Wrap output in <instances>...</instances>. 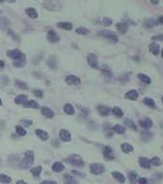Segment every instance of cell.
I'll return each mask as SVG.
<instances>
[{
	"instance_id": "obj_1",
	"label": "cell",
	"mask_w": 163,
	"mask_h": 184,
	"mask_svg": "<svg viewBox=\"0 0 163 184\" xmlns=\"http://www.w3.org/2000/svg\"><path fill=\"white\" fill-rule=\"evenodd\" d=\"M42 7L45 10L51 11V12H57L61 9V4L59 0H44L42 3Z\"/></svg>"
},
{
	"instance_id": "obj_2",
	"label": "cell",
	"mask_w": 163,
	"mask_h": 184,
	"mask_svg": "<svg viewBox=\"0 0 163 184\" xmlns=\"http://www.w3.org/2000/svg\"><path fill=\"white\" fill-rule=\"evenodd\" d=\"M66 161L69 164L76 166V167H83L85 164L83 158L80 156H78V154H70V156L66 158Z\"/></svg>"
},
{
	"instance_id": "obj_3",
	"label": "cell",
	"mask_w": 163,
	"mask_h": 184,
	"mask_svg": "<svg viewBox=\"0 0 163 184\" xmlns=\"http://www.w3.org/2000/svg\"><path fill=\"white\" fill-rule=\"evenodd\" d=\"M98 35L99 36H102L105 38H107L110 39V40L113 41V42H117L118 41V38L115 33H113L112 31H110V30H101L98 32Z\"/></svg>"
},
{
	"instance_id": "obj_4",
	"label": "cell",
	"mask_w": 163,
	"mask_h": 184,
	"mask_svg": "<svg viewBox=\"0 0 163 184\" xmlns=\"http://www.w3.org/2000/svg\"><path fill=\"white\" fill-rule=\"evenodd\" d=\"M89 171H90V173H91L92 175H102L103 173L105 172V167H104L103 164L92 163V164H90Z\"/></svg>"
},
{
	"instance_id": "obj_5",
	"label": "cell",
	"mask_w": 163,
	"mask_h": 184,
	"mask_svg": "<svg viewBox=\"0 0 163 184\" xmlns=\"http://www.w3.org/2000/svg\"><path fill=\"white\" fill-rule=\"evenodd\" d=\"M65 82L70 85H81V80H80V78L76 77L74 75H69L65 78Z\"/></svg>"
},
{
	"instance_id": "obj_6",
	"label": "cell",
	"mask_w": 163,
	"mask_h": 184,
	"mask_svg": "<svg viewBox=\"0 0 163 184\" xmlns=\"http://www.w3.org/2000/svg\"><path fill=\"white\" fill-rule=\"evenodd\" d=\"M88 63L92 68H95V69H97V68H98V59H97V56L95 55V54H92V53L88 54Z\"/></svg>"
},
{
	"instance_id": "obj_7",
	"label": "cell",
	"mask_w": 163,
	"mask_h": 184,
	"mask_svg": "<svg viewBox=\"0 0 163 184\" xmlns=\"http://www.w3.org/2000/svg\"><path fill=\"white\" fill-rule=\"evenodd\" d=\"M22 55H23L22 52H21L20 50H19V49L10 50V51L7 52V56H8L9 58H11V59H13L14 60L19 59V58L22 56Z\"/></svg>"
},
{
	"instance_id": "obj_8",
	"label": "cell",
	"mask_w": 163,
	"mask_h": 184,
	"mask_svg": "<svg viewBox=\"0 0 163 184\" xmlns=\"http://www.w3.org/2000/svg\"><path fill=\"white\" fill-rule=\"evenodd\" d=\"M47 39H48L51 43H56L60 40V36L58 35L55 31L49 30L48 34H47Z\"/></svg>"
},
{
	"instance_id": "obj_9",
	"label": "cell",
	"mask_w": 163,
	"mask_h": 184,
	"mask_svg": "<svg viewBox=\"0 0 163 184\" xmlns=\"http://www.w3.org/2000/svg\"><path fill=\"white\" fill-rule=\"evenodd\" d=\"M60 138L64 142H69L71 140V134L70 132L66 131V129H61L60 133H59Z\"/></svg>"
},
{
	"instance_id": "obj_10",
	"label": "cell",
	"mask_w": 163,
	"mask_h": 184,
	"mask_svg": "<svg viewBox=\"0 0 163 184\" xmlns=\"http://www.w3.org/2000/svg\"><path fill=\"white\" fill-rule=\"evenodd\" d=\"M103 153H104V156L107 158L108 160H113L114 159V154H113V151H112V149L110 147L108 146H106L104 148V151H103Z\"/></svg>"
},
{
	"instance_id": "obj_11",
	"label": "cell",
	"mask_w": 163,
	"mask_h": 184,
	"mask_svg": "<svg viewBox=\"0 0 163 184\" xmlns=\"http://www.w3.org/2000/svg\"><path fill=\"white\" fill-rule=\"evenodd\" d=\"M138 92L136 91V90L132 89V90H130L125 94V98L128 99V100H130V101H135L138 99Z\"/></svg>"
},
{
	"instance_id": "obj_12",
	"label": "cell",
	"mask_w": 163,
	"mask_h": 184,
	"mask_svg": "<svg viewBox=\"0 0 163 184\" xmlns=\"http://www.w3.org/2000/svg\"><path fill=\"white\" fill-rule=\"evenodd\" d=\"M47 65L49 66L50 69L52 70H57L58 69V60L56 57H51L49 58V60H47Z\"/></svg>"
},
{
	"instance_id": "obj_13",
	"label": "cell",
	"mask_w": 163,
	"mask_h": 184,
	"mask_svg": "<svg viewBox=\"0 0 163 184\" xmlns=\"http://www.w3.org/2000/svg\"><path fill=\"white\" fill-rule=\"evenodd\" d=\"M13 64H14V66H16V67H23L25 64H26V57L24 56V54L19 58V59L14 60Z\"/></svg>"
},
{
	"instance_id": "obj_14",
	"label": "cell",
	"mask_w": 163,
	"mask_h": 184,
	"mask_svg": "<svg viewBox=\"0 0 163 184\" xmlns=\"http://www.w3.org/2000/svg\"><path fill=\"white\" fill-rule=\"evenodd\" d=\"M36 134H37L42 141H46V140L49 139V134L46 131H43V129H36Z\"/></svg>"
},
{
	"instance_id": "obj_15",
	"label": "cell",
	"mask_w": 163,
	"mask_h": 184,
	"mask_svg": "<svg viewBox=\"0 0 163 184\" xmlns=\"http://www.w3.org/2000/svg\"><path fill=\"white\" fill-rule=\"evenodd\" d=\"M139 124L143 129H148L152 128V126H153V121L149 118H145V119H143V120H141L139 122Z\"/></svg>"
},
{
	"instance_id": "obj_16",
	"label": "cell",
	"mask_w": 163,
	"mask_h": 184,
	"mask_svg": "<svg viewBox=\"0 0 163 184\" xmlns=\"http://www.w3.org/2000/svg\"><path fill=\"white\" fill-rule=\"evenodd\" d=\"M97 110L99 114L101 116H107L108 114H110V109H108L107 107H105V106H98L97 107Z\"/></svg>"
},
{
	"instance_id": "obj_17",
	"label": "cell",
	"mask_w": 163,
	"mask_h": 184,
	"mask_svg": "<svg viewBox=\"0 0 163 184\" xmlns=\"http://www.w3.org/2000/svg\"><path fill=\"white\" fill-rule=\"evenodd\" d=\"M25 161L28 164H32L35 161V156L32 151H25Z\"/></svg>"
},
{
	"instance_id": "obj_18",
	"label": "cell",
	"mask_w": 163,
	"mask_h": 184,
	"mask_svg": "<svg viewBox=\"0 0 163 184\" xmlns=\"http://www.w3.org/2000/svg\"><path fill=\"white\" fill-rule=\"evenodd\" d=\"M139 165L144 169H149L151 166L150 159H148V158L143 157V156L139 157Z\"/></svg>"
},
{
	"instance_id": "obj_19",
	"label": "cell",
	"mask_w": 163,
	"mask_h": 184,
	"mask_svg": "<svg viewBox=\"0 0 163 184\" xmlns=\"http://www.w3.org/2000/svg\"><path fill=\"white\" fill-rule=\"evenodd\" d=\"M111 175L115 179L117 180V181H119L120 183H124L126 181V178L124 176V175L121 174L120 172H112Z\"/></svg>"
},
{
	"instance_id": "obj_20",
	"label": "cell",
	"mask_w": 163,
	"mask_h": 184,
	"mask_svg": "<svg viewBox=\"0 0 163 184\" xmlns=\"http://www.w3.org/2000/svg\"><path fill=\"white\" fill-rule=\"evenodd\" d=\"M128 28H129V25L126 22H119L116 25V29L119 31V33H121V34H125L126 32L128 31Z\"/></svg>"
},
{
	"instance_id": "obj_21",
	"label": "cell",
	"mask_w": 163,
	"mask_h": 184,
	"mask_svg": "<svg viewBox=\"0 0 163 184\" xmlns=\"http://www.w3.org/2000/svg\"><path fill=\"white\" fill-rule=\"evenodd\" d=\"M41 112H42L43 115H44V117L49 118V119L53 118L54 115H55V113L53 112V110H51V109H49V107H42V109H41Z\"/></svg>"
},
{
	"instance_id": "obj_22",
	"label": "cell",
	"mask_w": 163,
	"mask_h": 184,
	"mask_svg": "<svg viewBox=\"0 0 163 184\" xmlns=\"http://www.w3.org/2000/svg\"><path fill=\"white\" fill-rule=\"evenodd\" d=\"M52 170L56 173L63 172L64 170V165L61 163V162H55V163L52 165Z\"/></svg>"
},
{
	"instance_id": "obj_23",
	"label": "cell",
	"mask_w": 163,
	"mask_h": 184,
	"mask_svg": "<svg viewBox=\"0 0 163 184\" xmlns=\"http://www.w3.org/2000/svg\"><path fill=\"white\" fill-rule=\"evenodd\" d=\"M137 77H138V79L141 82H144V84H146V85H150L152 82V80H151V78L149 77V76L145 75L143 73H139L138 75H137Z\"/></svg>"
},
{
	"instance_id": "obj_24",
	"label": "cell",
	"mask_w": 163,
	"mask_h": 184,
	"mask_svg": "<svg viewBox=\"0 0 163 184\" xmlns=\"http://www.w3.org/2000/svg\"><path fill=\"white\" fill-rule=\"evenodd\" d=\"M25 13H26L27 16L29 17H31V18H37L38 17V12L34 8H31V7L25 10Z\"/></svg>"
},
{
	"instance_id": "obj_25",
	"label": "cell",
	"mask_w": 163,
	"mask_h": 184,
	"mask_svg": "<svg viewBox=\"0 0 163 184\" xmlns=\"http://www.w3.org/2000/svg\"><path fill=\"white\" fill-rule=\"evenodd\" d=\"M63 110L67 115H73L75 113V109L71 104H65L63 107Z\"/></svg>"
},
{
	"instance_id": "obj_26",
	"label": "cell",
	"mask_w": 163,
	"mask_h": 184,
	"mask_svg": "<svg viewBox=\"0 0 163 184\" xmlns=\"http://www.w3.org/2000/svg\"><path fill=\"white\" fill-rule=\"evenodd\" d=\"M121 150H122L123 153H132V151H133V148L129 143H123L122 145H121Z\"/></svg>"
},
{
	"instance_id": "obj_27",
	"label": "cell",
	"mask_w": 163,
	"mask_h": 184,
	"mask_svg": "<svg viewBox=\"0 0 163 184\" xmlns=\"http://www.w3.org/2000/svg\"><path fill=\"white\" fill-rule=\"evenodd\" d=\"M41 171H42V168L41 167V166H37V167L31 169L30 172H31V174L34 175L36 178H38L39 175H41Z\"/></svg>"
},
{
	"instance_id": "obj_28",
	"label": "cell",
	"mask_w": 163,
	"mask_h": 184,
	"mask_svg": "<svg viewBox=\"0 0 163 184\" xmlns=\"http://www.w3.org/2000/svg\"><path fill=\"white\" fill-rule=\"evenodd\" d=\"M63 181H64L65 184H78L77 180H76L73 176H71L69 175H64Z\"/></svg>"
},
{
	"instance_id": "obj_29",
	"label": "cell",
	"mask_w": 163,
	"mask_h": 184,
	"mask_svg": "<svg viewBox=\"0 0 163 184\" xmlns=\"http://www.w3.org/2000/svg\"><path fill=\"white\" fill-rule=\"evenodd\" d=\"M150 51L152 52V54L154 56H157L159 54V45L157 44V43H151L150 44Z\"/></svg>"
},
{
	"instance_id": "obj_30",
	"label": "cell",
	"mask_w": 163,
	"mask_h": 184,
	"mask_svg": "<svg viewBox=\"0 0 163 184\" xmlns=\"http://www.w3.org/2000/svg\"><path fill=\"white\" fill-rule=\"evenodd\" d=\"M26 102H27V96L23 95V94L19 95L16 99H14V103L17 104H24Z\"/></svg>"
},
{
	"instance_id": "obj_31",
	"label": "cell",
	"mask_w": 163,
	"mask_h": 184,
	"mask_svg": "<svg viewBox=\"0 0 163 184\" xmlns=\"http://www.w3.org/2000/svg\"><path fill=\"white\" fill-rule=\"evenodd\" d=\"M24 107H27V109H38V104L36 101L31 100V101H27L24 104Z\"/></svg>"
},
{
	"instance_id": "obj_32",
	"label": "cell",
	"mask_w": 163,
	"mask_h": 184,
	"mask_svg": "<svg viewBox=\"0 0 163 184\" xmlns=\"http://www.w3.org/2000/svg\"><path fill=\"white\" fill-rule=\"evenodd\" d=\"M58 27L61 29H64V30H66V31H70L72 30V28H73V26H72V24L70 22H60V23H58Z\"/></svg>"
},
{
	"instance_id": "obj_33",
	"label": "cell",
	"mask_w": 163,
	"mask_h": 184,
	"mask_svg": "<svg viewBox=\"0 0 163 184\" xmlns=\"http://www.w3.org/2000/svg\"><path fill=\"white\" fill-rule=\"evenodd\" d=\"M144 104H147L148 107H152V109H155V103L154 101L152 99V98H149V97H146V98H144Z\"/></svg>"
},
{
	"instance_id": "obj_34",
	"label": "cell",
	"mask_w": 163,
	"mask_h": 184,
	"mask_svg": "<svg viewBox=\"0 0 163 184\" xmlns=\"http://www.w3.org/2000/svg\"><path fill=\"white\" fill-rule=\"evenodd\" d=\"M112 129H113V131H115L116 133H119V134H123V133H125V131H126L125 127H123V126H121V125H115Z\"/></svg>"
},
{
	"instance_id": "obj_35",
	"label": "cell",
	"mask_w": 163,
	"mask_h": 184,
	"mask_svg": "<svg viewBox=\"0 0 163 184\" xmlns=\"http://www.w3.org/2000/svg\"><path fill=\"white\" fill-rule=\"evenodd\" d=\"M0 182L4 183V184H8L10 182H12V178L4 174H0Z\"/></svg>"
},
{
	"instance_id": "obj_36",
	"label": "cell",
	"mask_w": 163,
	"mask_h": 184,
	"mask_svg": "<svg viewBox=\"0 0 163 184\" xmlns=\"http://www.w3.org/2000/svg\"><path fill=\"white\" fill-rule=\"evenodd\" d=\"M14 82H16V85L17 86V87H19L20 89H22V90L28 89V86H27V85L25 84L24 82H21L19 80H16V81H14Z\"/></svg>"
},
{
	"instance_id": "obj_37",
	"label": "cell",
	"mask_w": 163,
	"mask_h": 184,
	"mask_svg": "<svg viewBox=\"0 0 163 184\" xmlns=\"http://www.w3.org/2000/svg\"><path fill=\"white\" fill-rule=\"evenodd\" d=\"M112 112H113V114L116 117H118V118H121L123 116V111H122V109H120V107H113V109H112Z\"/></svg>"
},
{
	"instance_id": "obj_38",
	"label": "cell",
	"mask_w": 163,
	"mask_h": 184,
	"mask_svg": "<svg viewBox=\"0 0 163 184\" xmlns=\"http://www.w3.org/2000/svg\"><path fill=\"white\" fill-rule=\"evenodd\" d=\"M16 131L19 133L20 136H25L27 134V131H25V129L21 127V126H16Z\"/></svg>"
},
{
	"instance_id": "obj_39",
	"label": "cell",
	"mask_w": 163,
	"mask_h": 184,
	"mask_svg": "<svg viewBox=\"0 0 163 184\" xmlns=\"http://www.w3.org/2000/svg\"><path fill=\"white\" fill-rule=\"evenodd\" d=\"M88 29L86 28H84V27H80V28H77L76 29V33L79 34V35H88Z\"/></svg>"
},
{
	"instance_id": "obj_40",
	"label": "cell",
	"mask_w": 163,
	"mask_h": 184,
	"mask_svg": "<svg viewBox=\"0 0 163 184\" xmlns=\"http://www.w3.org/2000/svg\"><path fill=\"white\" fill-rule=\"evenodd\" d=\"M150 162H151V164H152V165H154V166H159V165L161 164L160 158L157 157V156L153 157V158H152V159L150 160Z\"/></svg>"
},
{
	"instance_id": "obj_41",
	"label": "cell",
	"mask_w": 163,
	"mask_h": 184,
	"mask_svg": "<svg viewBox=\"0 0 163 184\" xmlns=\"http://www.w3.org/2000/svg\"><path fill=\"white\" fill-rule=\"evenodd\" d=\"M129 178H130V183L132 184H133L135 182V180H136V178H137V174L135 172H130V176H129Z\"/></svg>"
},
{
	"instance_id": "obj_42",
	"label": "cell",
	"mask_w": 163,
	"mask_h": 184,
	"mask_svg": "<svg viewBox=\"0 0 163 184\" xmlns=\"http://www.w3.org/2000/svg\"><path fill=\"white\" fill-rule=\"evenodd\" d=\"M125 124L128 126V127H130V128H132V129H136V126H135V123H133L132 120H130V119H126L125 120Z\"/></svg>"
},
{
	"instance_id": "obj_43",
	"label": "cell",
	"mask_w": 163,
	"mask_h": 184,
	"mask_svg": "<svg viewBox=\"0 0 163 184\" xmlns=\"http://www.w3.org/2000/svg\"><path fill=\"white\" fill-rule=\"evenodd\" d=\"M102 72H103V74H104L105 76H106V77H107V78H111V76H112L111 72H110V69H107V68L106 66H104V67H103Z\"/></svg>"
},
{
	"instance_id": "obj_44",
	"label": "cell",
	"mask_w": 163,
	"mask_h": 184,
	"mask_svg": "<svg viewBox=\"0 0 163 184\" xmlns=\"http://www.w3.org/2000/svg\"><path fill=\"white\" fill-rule=\"evenodd\" d=\"M105 133L107 137H110L112 135V129L107 126H105Z\"/></svg>"
},
{
	"instance_id": "obj_45",
	"label": "cell",
	"mask_w": 163,
	"mask_h": 184,
	"mask_svg": "<svg viewBox=\"0 0 163 184\" xmlns=\"http://www.w3.org/2000/svg\"><path fill=\"white\" fill-rule=\"evenodd\" d=\"M34 94L36 95V97H38V98H41L43 96V91L41 89H36L34 91Z\"/></svg>"
},
{
	"instance_id": "obj_46",
	"label": "cell",
	"mask_w": 163,
	"mask_h": 184,
	"mask_svg": "<svg viewBox=\"0 0 163 184\" xmlns=\"http://www.w3.org/2000/svg\"><path fill=\"white\" fill-rule=\"evenodd\" d=\"M152 136H153V134H152V133H147V132L142 133V139L146 140V141H148V140H150Z\"/></svg>"
},
{
	"instance_id": "obj_47",
	"label": "cell",
	"mask_w": 163,
	"mask_h": 184,
	"mask_svg": "<svg viewBox=\"0 0 163 184\" xmlns=\"http://www.w3.org/2000/svg\"><path fill=\"white\" fill-rule=\"evenodd\" d=\"M103 22L106 26H110V25H111V23H112V20L110 18H107V17H105V18L103 19Z\"/></svg>"
},
{
	"instance_id": "obj_48",
	"label": "cell",
	"mask_w": 163,
	"mask_h": 184,
	"mask_svg": "<svg viewBox=\"0 0 163 184\" xmlns=\"http://www.w3.org/2000/svg\"><path fill=\"white\" fill-rule=\"evenodd\" d=\"M21 124L24 125L25 127H30L32 125V121L31 120H22L21 121Z\"/></svg>"
},
{
	"instance_id": "obj_49",
	"label": "cell",
	"mask_w": 163,
	"mask_h": 184,
	"mask_svg": "<svg viewBox=\"0 0 163 184\" xmlns=\"http://www.w3.org/2000/svg\"><path fill=\"white\" fill-rule=\"evenodd\" d=\"M153 39H154V40H160V41H163V34L157 35V36H154Z\"/></svg>"
},
{
	"instance_id": "obj_50",
	"label": "cell",
	"mask_w": 163,
	"mask_h": 184,
	"mask_svg": "<svg viewBox=\"0 0 163 184\" xmlns=\"http://www.w3.org/2000/svg\"><path fill=\"white\" fill-rule=\"evenodd\" d=\"M138 184H148V180L145 178H141L138 179Z\"/></svg>"
},
{
	"instance_id": "obj_51",
	"label": "cell",
	"mask_w": 163,
	"mask_h": 184,
	"mask_svg": "<svg viewBox=\"0 0 163 184\" xmlns=\"http://www.w3.org/2000/svg\"><path fill=\"white\" fill-rule=\"evenodd\" d=\"M39 184H57L56 181H52V180H42Z\"/></svg>"
},
{
	"instance_id": "obj_52",
	"label": "cell",
	"mask_w": 163,
	"mask_h": 184,
	"mask_svg": "<svg viewBox=\"0 0 163 184\" xmlns=\"http://www.w3.org/2000/svg\"><path fill=\"white\" fill-rule=\"evenodd\" d=\"M72 174H74L76 175H80V176H84V174H82V173H80L78 171H75V170L72 171Z\"/></svg>"
},
{
	"instance_id": "obj_53",
	"label": "cell",
	"mask_w": 163,
	"mask_h": 184,
	"mask_svg": "<svg viewBox=\"0 0 163 184\" xmlns=\"http://www.w3.org/2000/svg\"><path fill=\"white\" fill-rule=\"evenodd\" d=\"M150 1L153 3V4H154V5H157V4H158V2H159V0H150Z\"/></svg>"
},
{
	"instance_id": "obj_54",
	"label": "cell",
	"mask_w": 163,
	"mask_h": 184,
	"mask_svg": "<svg viewBox=\"0 0 163 184\" xmlns=\"http://www.w3.org/2000/svg\"><path fill=\"white\" fill-rule=\"evenodd\" d=\"M16 184H27L26 182L24 181V180H19V181H17Z\"/></svg>"
},
{
	"instance_id": "obj_55",
	"label": "cell",
	"mask_w": 163,
	"mask_h": 184,
	"mask_svg": "<svg viewBox=\"0 0 163 184\" xmlns=\"http://www.w3.org/2000/svg\"><path fill=\"white\" fill-rule=\"evenodd\" d=\"M5 65V63H4V61L3 60H0V68H3Z\"/></svg>"
},
{
	"instance_id": "obj_56",
	"label": "cell",
	"mask_w": 163,
	"mask_h": 184,
	"mask_svg": "<svg viewBox=\"0 0 163 184\" xmlns=\"http://www.w3.org/2000/svg\"><path fill=\"white\" fill-rule=\"evenodd\" d=\"M159 22H160L161 24H163V16H160V17H159Z\"/></svg>"
},
{
	"instance_id": "obj_57",
	"label": "cell",
	"mask_w": 163,
	"mask_h": 184,
	"mask_svg": "<svg viewBox=\"0 0 163 184\" xmlns=\"http://www.w3.org/2000/svg\"><path fill=\"white\" fill-rule=\"evenodd\" d=\"M0 106H2V100H1V98H0Z\"/></svg>"
},
{
	"instance_id": "obj_58",
	"label": "cell",
	"mask_w": 163,
	"mask_h": 184,
	"mask_svg": "<svg viewBox=\"0 0 163 184\" xmlns=\"http://www.w3.org/2000/svg\"><path fill=\"white\" fill-rule=\"evenodd\" d=\"M161 57H162V59H163V49H162V52H161Z\"/></svg>"
},
{
	"instance_id": "obj_59",
	"label": "cell",
	"mask_w": 163,
	"mask_h": 184,
	"mask_svg": "<svg viewBox=\"0 0 163 184\" xmlns=\"http://www.w3.org/2000/svg\"><path fill=\"white\" fill-rule=\"evenodd\" d=\"M14 0H10V2H14Z\"/></svg>"
},
{
	"instance_id": "obj_60",
	"label": "cell",
	"mask_w": 163,
	"mask_h": 184,
	"mask_svg": "<svg viewBox=\"0 0 163 184\" xmlns=\"http://www.w3.org/2000/svg\"><path fill=\"white\" fill-rule=\"evenodd\" d=\"M2 1H4V0H0V2H2Z\"/></svg>"
},
{
	"instance_id": "obj_61",
	"label": "cell",
	"mask_w": 163,
	"mask_h": 184,
	"mask_svg": "<svg viewBox=\"0 0 163 184\" xmlns=\"http://www.w3.org/2000/svg\"><path fill=\"white\" fill-rule=\"evenodd\" d=\"M162 103H163V97H162Z\"/></svg>"
}]
</instances>
